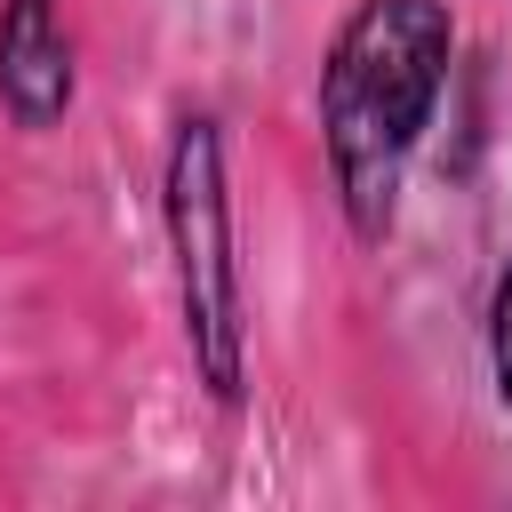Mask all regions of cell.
I'll return each mask as SVG.
<instances>
[{
    "label": "cell",
    "instance_id": "277c9868",
    "mask_svg": "<svg viewBox=\"0 0 512 512\" xmlns=\"http://www.w3.org/2000/svg\"><path fill=\"white\" fill-rule=\"evenodd\" d=\"M488 352H496V384H504V400H512V272H504V288H496V320H488Z\"/></svg>",
    "mask_w": 512,
    "mask_h": 512
},
{
    "label": "cell",
    "instance_id": "6da1fadb",
    "mask_svg": "<svg viewBox=\"0 0 512 512\" xmlns=\"http://www.w3.org/2000/svg\"><path fill=\"white\" fill-rule=\"evenodd\" d=\"M448 48H456V24L440 0H360L328 48V72H320L328 168H336L352 232L368 240L392 224L408 152L448 80Z\"/></svg>",
    "mask_w": 512,
    "mask_h": 512
},
{
    "label": "cell",
    "instance_id": "3957f363",
    "mask_svg": "<svg viewBox=\"0 0 512 512\" xmlns=\"http://www.w3.org/2000/svg\"><path fill=\"white\" fill-rule=\"evenodd\" d=\"M0 104L24 128H48L72 104V40L56 24V0H8L0 8Z\"/></svg>",
    "mask_w": 512,
    "mask_h": 512
},
{
    "label": "cell",
    "instance_id": "7a4b0ae2",
    "mask_svg": "<svg viewBox=\"0 0 512 512\" xmlns=\"http://www.w3.org/2000/svg\"><path fill=\"white\" fill-rule=\"evenodd\" d=\"M168 240L184 288V336L216 400H240V264H232V200H224V136L208 112L176 128L168 152Z\"/></svg>",
    "mask_w": 512,
    "mask_h": 512
}]
</instances>
